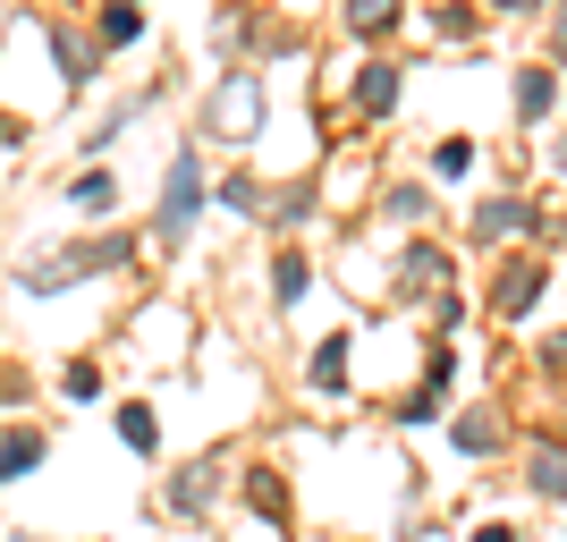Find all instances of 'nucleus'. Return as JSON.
<instances>
[{"mask_svg": "<svg viewBox=\"0 0 567 542\" xmlns=\"http://www.w3.org/2000/svg\"><path fill=\"white\" fill-rule=\"evenodd\" d=\"M474 542H517V534H508V525H483V534H474Z\"/></svg>", "mask_w": 567, "mask_h": 542, "instance_id": "c756f323", "label": "nucleus"}, {"mask_svg": "<svg viewBox=\"0 0 567 542\" xmlns=\"http://www.w3.org/2000/svg\"><path fill=\"white\" fill-rule=\"evenodd\" d=\"M381 213H390V221H406V229H415V221H424V213H432V195H424V187H415V178H399V187L381 195Z\"/></svg>", "mask_w": 567, "mask_h": 542, "instance_id": "393cba45", "label": "nucleus"}, {"mask_svg": "<svg viewBox=\"0 0 567 542\" xmlns=\"http://www.w3.org/2000/svg\"><path fill=\"white\" fill-rule=\"evenodd\" d=\"M76 255H85V280H118V272H136L144 263V229H85L76 237Z\"/></svg>", "mask_w": 567, "mask_h": 542, "instance_id": "0eeeda50", "label": "nucleus"}, {"mask_svg": "<svg viewBox=\"0 0 567 542\" xmlns=\"http://www.w3.org/2000/svg\"><path fill=\"white\" fill-rule=\"evenodd\" d=\"M534 229V204L525 195H492V204H474V237H517Z\"/></svg>", "mask_w": 567, "mask_h": 542, "instance_id": "6ab92c4d", "label": "nucleus"}, {"mask_svg": "<svg viewBox=\"0 0 567 542\" xmlns=\"http://www.w3.org/2000/svg\"><path fill=\"white\" fill-rule=\"evenodd\" d=\"M43 43H51V69H60V94H94L102 69H111V51H102V34L85 18H69V9H43Z\"/></svg>", "mask_w": 567, "mask_h": 542, "instance_id": "7ed1b4c3", "label": "nucleus"}, {"mask_svg": "<svg viewBox=\"0 0 567 542\" xmlns=\"http://www.w3.org/2000/svg\"><path fill=\"white\" fill-rule=\"evenodd\" d=\"M43 467H51V432L25 425V416H0V492L25 483V474H43Z\"/></svg>", "mask_w": 567, "mask_h": 542, "instance_id": "423d86ee", "label": "nucleus"}, {"mask_svg": "<svg viewBox=\"0 0 567 542\" xmlns=\"http://www.w3.org/2000/svg\"><path fill=\"white\" fill-rule=\"evenodd\" d=\"M213 204H229L237 221H262V204H271V187H262L255 170H229V178H220V187H213Z\"/></svg>", "mask_w": 567, "mask_h": 542, "instance_id": "4be33fe9", "label": "nucleus"}, {"mask_svg": "<svg viewBox=\"0 0 567 542\" xmlns=\"http://www.w3.org/2000/svg\"><path fill=\"white\" fill-rule=\"evenodd\" d=\"M9 280H18V297H69V288H85V255H76V237L69 246H34Z\"/></svg>", "mask_w": 567, "mask_h": 542, "instance_id": "39448f33", "label": "nucleus"}, {"mask_svg": "<svg viewBox=\"0 0 567 542\" xmlns=\"http://www.w3.org/2000/svg\"><path fill=\"white\" fill-rule=\"evenodd\" d=\"M111 441L136 449V458H162V416H153L144 399H118L111 407Z\"/></svg>", "mask_w": 567, "mask_h": 542, "instance_id": "ddd939ff", "label": "nucleus"}, {"mask_svg": "<svg viewBox=\"0 0 567 542\" xmlns=\"http://www.w3.org/2000/svg\"><path fill=\"white\" fill-rule=\"evenodd\" d=\"M306 288H313V255L306 246H280V255H271V306H306Z\"/></svg>", "mask_w": 567, "mask_h": 542, "instance_id": "a211bd4d", "label": "nucleus"}, {"mask_svg": "<svg viewBox=\"0 0 567 542\" xmlns=\"http://www.w3.org/2000/svg\"><path fill=\"white\" fill-rule=\"evenodd\" d=\"M432 288H450V255L415 237V246L399 255V297H432Z\"/></svg>", "mask_w": 567, "mask_h": 542, "instance_id": "2eb2a0df", "label": "nucleus"}, {"mask_svg": "<svg viewBox=\"0 0 567 542\" xmlns=\"http://www.w3.org/2000/svg\"><path fill=\"white\" fill-rule=\"evenodd\" d=\"M204 204H213V170H204L195 144H178V153L162 162V195H153V229L144 237H153L162 255H178V246L195 237V221H204Z\"/></svg>", "mask_w": 567, "mask_h": 542, "instance_id": "f03ea898", "label": "nucleus"}, {"mask_svg": "<svg viewBox=\"0 0 567 542\" xmlns=\"http://www.w3.org/2000/svg\"><path fill=\"white\" fill-rule=\"evenodd\" d=\"M229 458L220 449H204V458H187V467H169L162 474V518H213L220 492H229Z\"/></svg>", "mask_w": 567, "mask_h": 542, "instance_id": "20e7f679", "label": "nucleus"}, {"mask_svg": "<svg viewBox=\"0 0 567 542\" xmlns=\"http://www.w3.org/2000/svg\"><path fill=\"white\" fill-rule=\"evenodd\" d=\"M60 204H69L76 221H94V229H102V221L118 213V170L85 162V170H76V178H69V187H60Z\"/></svg>", "mask_w": 567, "mask_h": 542, "instance_id": "1a4fd4ad", "label": "nucleus"}, {"mask_svg": "<svg viewBox=\"0 0 567 542\" xmlns=\"http://www.w3.org/2000/svg\"><path fill=\"white\" fill-rule=\"evenodd\" d=\"M508 102H517V119H525V127H534V119H550V111H559V69L525 60V69H517V85H508Z\"/></svg>", "mask_w": 567, "mask_h": 542, "instance_id": "4468645a", "label": "nucleus"}, {"mask_svg": "<svg viewBox=\"0 0 567 542\" xmlns=\"http://www.w3.org/2000/svg\"><path fill=\"white\" fill-rule=\"evenodd\" d=\"M432 416H441V390H432V381L399 399V425H432Z\"/></svg>", "mask_w": 567, "mask_h": 542, "instance_id": "bb28decb", "label": "nucleus"}, {"mask_svg": "<svg viewBox=\"0 0 567 542\" xmlns=\"http://www.w3.org/2000/svg\"><path fill=\"white\" fill-rule=\"evenodd\" d=\"M550 51L567 60V0H559V18H550Z\"/></svg>", "mask_w": 567, "mask_h": 542, "instance_id": "c85d7f7f", "label": "nucleus"}, {"mask_svg": "<svg viewBox=\"0 0 567 542\" xmlns=\"http://www.w3.org/2000/svg\"><path fill=\"white\" fill-rule=\"evenodd\" d=\"M399 18H406V0H348V9H339V25H348L355 43H390Z\"/></svg>", "mask_w": 567, "mask_h": 542, "instance_id": "dca6fc26", "label": "nucleus"}, {"mask_svg": "<svg viewBox=\"0 0 567 542\" xmlns=\"http://www.w3.org/2000/svg\"><path fill=\"white\" fill-rule=\"evenodd\" d=\"M306 381H313V390H348V330L313 339V356H306Z\"/></svg>", "mask_w": 567, "mask_h": 542, "instance_id": "412c9836", "label": "nucleus"}, {"mask_svg": "<svg viewBox=\"0 0 567 542\" xmlns=\"http://www.w3.org/2000/svg\"><path fill=\"white\" fill-rule=\"evenodd\" d=\"M60 390H69L76 407H94L102 399V365H94V356H69V365H60Z\"/></svg>", "mask_w": 567, "mask_h": 542, "instance_id": "b1692460", "label": "nucleus"}, {"mask_svg": "<svg viewBox=\"0 0 567 542\" xmlns=\"http://www.w3.org/2000/svg\"><path fill=\"white\" fill-rule=\"evenodd\" d=\"M399 102H406V69H399V60H364V76H355V111L390 119Z\"/></svg>", "mask_w": 567, "mask_h": 542, "instance_id": "9b49d317", "label": "nucleus"}, {"mask_svg": "<svg viewBox=\"0 0 567 542\" xmlns=\"http://www.w3.org/2000/svg\"><path fill=\"white\" fill-rule=\"evenodd\" d=\"M262 127H271V76H262L255 60L220 69L213 85L195 94V144H229V153H246Z\"/></svg>", "mask_w": 567, "mask_h": 542, "instance_id": "f257e3e1", "label": "nucleus"}, {"mask_svg": "<svg viewBox=\"0 0 567 542\" xmlns=\"http://www.w3.org/2000/svg\"><path fill=\"white\" fill-rule=\"evenodd\" d=\"M262 221H271L280 237H297V229H313V221H322V204H313V187H280L271 204H262Z\"/></svg>", "mask_w": 567, "mask_h": 542, "instance_id": "aec40b11", "label": "nucleus"}, {"mask_svg": "<svg viewBox=\"0 0 567 542\" xmlns=\"http://www.w3.org/2000/svg\"><path fill=\"white\" fill-rule=\"evenodd\" d=\"M492 9H550V0H492Z\"/></svg>", "mask_w": 567, "mask_h": 542, "instance_id": "7c9ffc66", "label": "nucleus"}, {"mask_svg": "<svg viewBox=\"0 0 567 542\" xmlns=\"http://www.w3.org/2000/svg\"><path fill=\"white\" fill-rule=\"evenodd\" d=\"M499 441H508V425H499L492 407H466V416H450V449H457V458H492Z\"/></svg>", "mask_w": 567, "mask_h": 542, "instance_id": "f3484780", "label": "nucleus"}, {"mask_svg": "<svg viewBox=\"0 0 567 542\" xmlns=\"http://www.w3.org/2000/svg\"><path fill=\"white\" fill-rule=\"evenodd\" d=\"M94 34H102V51H136L144 34H153V9H144V0H102Z\"/></svg>", "mask_w": 567, "mask_h": 542, "instance_id": "f8f14e48", "label": "nucleus"}, {"mask_svg": "<svg viewBox=\"0 0 567 542\" xmlns=\"http://www.w3.org/2000/svg\"><path fill=\"white\" fill-rule=\"evenodd\" d=\"M229 492L246 500V509H255V518L288 525V474H280V467H262V458H255V467H237V474H229Z\"/></svg>", "mask_w": 567, "mask_h": 542, "instance_id": "9d476101", "label": "nucleus"}, {"mask_svg": "<svg viewBox=\"0 0 567 542\" xmlns=\"http://www.w3.org/2000/svg\"><path fill=\"white\" fill-rule=\"evenodd\" d=\"M432 170H441V178H466L474 170V136H441L432 144Z\"/></svg>", "mask_w": 567, "mask_h": 542, "instance_id": "a878e982", "label": "nucleus"}, {"mask_svg": "<svg viewBox=\"0 0 567 542\" xmlns=\"http://www.w3.org/2000/svg\"><path fill=\"white\" fill-rule=\"evenodd\" d=\"M525 483L543 500H567V449L559 441H534V458H525Z\"/></svg>", "mask_w": 567, "mask_h": 542, "instance_id": "5701e85b", "label": "nucleus"}, {"mask_svg": "<svg viewBox=\"0 0 567 542\" xmlns=\"http://www.w3.org/2000/svg\"><path fill=\"white\" fill-rule=\"evenodd\" d=\"M18 144H25V119H18V111H0V153H18Z\"/></svg>", "mask_w": 567, "mask_h": 542, "instance_id": "cd10ccee", "label": "nucleus"}, {"mask_svg": "<svg viewBox=\"0 0 567 542\" xmlns=\"http://www.w3.org/2000/svg\"><path fill=\"white\" fill-rule=\"evenodd\" d=\"M543 288H550V272H543V263H499V280H492V314H499V323H525V314H534V306H543Z\"/></svg>", "mask_w": 567, "mask_h": 542, "instance_id": "6e6552de", "label": "nucleus"}]
</instances>
